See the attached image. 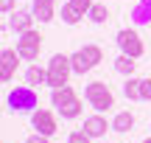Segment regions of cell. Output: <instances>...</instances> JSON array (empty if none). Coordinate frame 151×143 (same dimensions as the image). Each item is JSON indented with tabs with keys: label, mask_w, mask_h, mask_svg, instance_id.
Here are the masks:
<instances>
[{
	"label": "cell",
	"mask_w": 151,
	"mask_h": 143,
	"mask_svg": "<svg viewBox=\"0 0 151 143\" xmlns=\"http://www.w3.org/2000/svg\"><path fill=\"white\" fill-rule=\"evenodd\" d=\"M81 17H84V14H81V11L76 9L73 3H65V6H62V20H65L67 25H76V22H78Z\"/></svg>",
	"instance_id": "cell-18"
},
{
	"label": "cell",
	"mask_w": 151,
	"mask_h": 143,
	"mask_svg": "<svg viewBox=\"0 0 151 143\" xmlns=\"http://www.w3.org/2000/svg\"><path fill=\"white\" fill-rule=\"evenodd\" d=\"M143 143H151V138H146V140H143Z\"/></svg>",
	"instance_id": "cell-28"
},
{
	"label": "cell",
	"mask_w": 151,
	"mask_h": 143,
	"mask_svg": "<svg viewBox=\"0 0 151 143\" xmlns=\"http://www.w3.org/2000/svg\"><path fill=\"white\" fill-rule=\"evenodd\" d=\"M140 95L143 101H151V79H140Z\"/></svg>",
	"instance_id": "cell-22"
},
{
	"label": "cell",
	"mask_w": 151,
	"mask_h": 143,
	"mask_svg": "<svg viewBox=\"0 0 151 143\" xmlns=\"http://www.w3.org/2000/svg\"><path fill=\"white\" fill-rule=\"evenodd\" d=\"M39 51H42V37H39L34 28L17 37V53H20V59L34 62V59L39 56Z\"/></svg>",
	"instance_id": "cell-4"
},
{
	"label": "cell",
	"mask_w": 151,
	"mask_h": 143,
	"mask_svg": "<svg viewBox=\"0 0 151 143\" xmlns=\"http://www.w3.org/2000/svg\"><path fill=\"white\" fill-rule=\"evenodd\" d=\"M132 126H134V115H132L129 110L118 112V115L112 118V129L115 132H132Z\"/></svg>",
	"instance_id": "cell-13"
},
{
	"label": "cell",
	"mask_w": 151,
	"mask_h": 143,
	"mask_svg": "<svg viewBox=\"0 0 151 143\" xmlns=\"http://www.w3.org/2000/svg\"><path fill=\"white\" fill-rule=\"evenodd\" d=\"M140 3H146V6H148V9H151V0H140Z\"/></svg>",
	"instance_id": "cell-27"
},
{
	"label": "cell",
	"mask_w": 151,
	"mask_h": 143,
	"mask_svg": "<svg viewBox=\"0 0 151 143\" xmlns=\"http://www.w3.org/2000/svg\"><path fill=\"white\" fill-rule=\"evenodd\" d=\"M31 11L39 22H50L56 17V0H34Z\"/></svg>",
	"instance_id": "cell-8"
},
{
	"label": "cell",
	"mask_w": 151,
	"mask_h": 143,
	"mask_svg": "<svg viewBox=\"0 0 151 143\" xmlns=\"http://www.w3.org/2000/svg\"><path fill=\"white\" fill-rule=\"evenodd\" d=\"M70 73H73V62H70V56H65V53H53V56H50V62H48V87H50V90L65 87L67 79H70Z\"/></svg>",
	"instance_id": "cell-2"
},
{
	"label": "cell",
	"mask_w": 151,
	"mask_h": 143,
	"mask_svg": "<svg viewBox=\"0 0 151 143\" xmlns=\"http://www.w3.org/2000/svg\"><path fill=\"white\" fill-rule=\"evenodd\" d=\"M39 104L37 98V87H14L9 95H6V107H9L11 112H34Z\"/></svg>",
	"instance_id": "cell-1"
},
{
	"label": "cell",
	"mask_w": 151,
	"mask_h": 143,
	"mask_svg": "<svg viewBox=\"0 0 151 143\" xmlns=\"http://www.w3.org/2000/svg\"><path fill=\"white\" fill-rule=\"evenodd\" d=\"M118 48H120V53H126V56H132V59H140L143 56V39H140V34L137 31H132V28H123V31H118Z\"/></svg>",
	"instance_id": "cell-5"
},
{
	"label": "cell",
	"mask_w": 151,
	"mask_h": 143,
	"mask_svg": "<svg viewBox=\"0 0 151 143\" xmlns=\"http://www.w3.org/2000/svg\"><path fill=\"white\" fill-rule=\"evenodd\" d=\"M34 11H14L11 14V28H14L17 34H25V31H31V25H34Z\"/></svg>",
	"instance_id": "cell-9"
},
{
	"label": "cell",
	"mask_w": 151,
	"mask_h": 143,
	"mask_svg": "<svg viewBox=\"0 0 151 143\" xmlns=\"http://www.w3.org/2000/svg\"><path fill=\"white\" fill-rule=\"evenodd\" d=\"M106 129H112V126H106V118H101V115H92V118L84 121V132L90 135V138H104Z\"/></svg>",
	"instance_id": "cell-10"
},
{
	"label": "cell",
	"mask_w": 151,
	"mask_h": 143,
	"mask_svg": "<svg viewBox=\"0 0 151 143\" xmlns=\"http://www.w3.org/2000/svg\"><path fill=\"white\" fill-rule=\"evenodd\" d=\"M81 107H84V104H81V98H73L70 104H65L62 110H56V112H59L62 118H67V121H73V118L81 115Z\"/></svg>",
	"instance_id": "cell-16"
},
{
	"label": "cell",
	"mask_w": 151,
	"mask_h": 143,
	"mask_svg": "<svg viewBox=\"0 0 151 143\" xmlns=\"http://www.w3.org/2000/svg\"><path fill=\"white\" fill-rule=\"evenodd\" d=\"M70 62H73V73H81V76H84V73L92 70V65L84 59V53H81V51H76V53L70 56Z\"/></svg>",
	"instance_id": "cell-17"
},
{
	"label": "cell",
	"mask_w": 151,
	"mask_h": 143,
	"mask_svg": "<svg viewBox=\"0 0 151 143\" xmlns=\"http://www.w3.org/2000/svg\"><path fill=\"white\" fill-rule=\"evenodd\" d=\"M67 143H90V135H87L84 129H81V132H70Z\"/></svg>",
	"instance_id": "cell-24"
},
{
	"label": "cell",
	"mask_w": 151,
	"mask_h": 143,
	"mask_svg": "<svg viewBox=\"0 0 151 143\" xmlns=\"http://www.w3.org/2000/svg\"><path fill=\"white\" fill-rule=\"evenodd\" d=\"M134 67H137V62L132 59V56H126V53H120L118 59H115V70H118L120 76H126V79L134 73Z\"/></svg>",
	"instance_id": "cell-14"
},
{
	"label": "cell",
	"mask_w": 151,
	"mask_h": 143,
	"mask_svg": "<svg viewBox=\"0 0 151 143\" xmlns=\"http://www.w3.org/2000/svg\"><path fill=\"white\" fill-rule=\"evenodd\" d=\"M17 62H20L17 48H3V53H0V79H3L6 84H9L11 76L17 73Z\"/></svg>",
	"instance_id": "cell-7"
},
{
	"label": "cell",
	"mask_w": 151,
	"mask_h": 143,
	"mask_svg": "<svg viewBox=\"0 0 151 143\" xmlns=\"http://www.w3.org/2000/svg\"><path fill=\"white\" fill-rule=\"evenodd\" d=\"M25 82L31 84V87H42V84H48V67L31 65V67L25 70Z\"/></svg>",
	"instance_id": "cell-12"
},
{
	"label": "cell",
	"mask_w": 151,
	"mask_h": 143,
	"mask_svg": "<svg viewBox=\"0 0 151 143\" xmlns=\"http://www.w3.org/2000/svg\"><path fill=\"white\" fill-rule=\"evenodd\" d=\"M123 95L129 101H143V95H140V79H126V84H123Z\"/></svg>",
	"instance_id": "cell-15"
},
{
	"label": "cell",
	"mask_w": 151,
	"mask_h": 143,
	"mask_svg": "<svg viewBox=\"0 0 151 143\" xmlns=\"http://www.w3.org/2000/svg\"><path fill=\"white\" fill-rule=\"evenodd\" d=\"M84 98L90 101V107H92V110H98V112H106V110H112V107H115V95H112V90H109L104 82L87 84Z\"/></svg>",
	"instance_id": "cell-3"
},
{
	"label": "cell",
	"mask_w": 151,
	"mask_h": 143,
	"mask_svg": "<svg viewBox=\"0 0 151 143\" xmlns=\"http://www.w3.org/2000/svg\"><path fill=\"white\" fill-rule=\"evenodd\" d=\"M87 17H90L92 22H98V25H101V22H106V20H109V9H106L104 3H95V6L90 9V14H87Z\"/></svg>",
	"instance_id": "cell-20"
},
{
	"label": "cell",
	"mask_w": 151,
	"mask_h": 143,
	"mask_svg": "<svg viewBox=\"0 0 151 143\" xmlns=\"http://www.w3.org/2000/svg\"><path fill=\"white\" fill-rule=\"evenodd\" d=\"M134 20H137V22H151V9H148L146 3H140V6L134 9Z\"/></svg>",
	"instance_id": "cell-21"
},
{
	"label": "cell",
	"mask_w": 151,
	"mask_h": 143,
	"mask_svg": "<svg viewBox=\"0 0 151 143\" xmlns=\"http://www.w3.org/2000/svg\"><path fill=\"white\" fill-rule=\"evenodd\" d=\"M25 143H48V138H45V135H31Z\"/></svg>",
	"instance_id": "cell-26"
},
{
	"label": "cell",
	"mask_w": 151,
	"mask_h": 143,
	"mask_svg": "<svg viewBox=\"0 0 151 143\" xmlns=\"http://www.w3.org/2000/svg\"><path fill=\"white\" fill-rule=\"evenodd\" d=\"M70 3H73V6H76L78 11H81V14H90V9L95 6L92 0H70Z\"/></svg>",
	"instance_id": "cell-23"
},
{
	"label": "cell",
	"mask_w": 151,
	"mask_h": 143,
	"mask_svg": "<svg viewBox=\"0 0 151 143\" xmlns=\"http://www.w3.org/2000/svg\"><path fill=\"white\" fill-rule=\"evenodd\" d=\"M81 53H84V59H87V62H90V65H92V67H95V65H98V62H101V59H104V51H101V48H98V45H84V48H81Z\"/></svg>",
	"instance_id": "cell-19"
},
{
	"label": "cell",
	"mask_w": 151,
	"mask_h": 143,
	"mask_svg": "<svg viewBox=\"0 0 151 143\" xmlns=\"http://www.w3.org/2000/svg\"><path fill=\"white\" fill-rule=\"evenodd\" d=\"M0 9L3 14H14V0H0Z\"/></svg>",
	"instance_id": "cell-25"
},
{
	"label": "cell",
	"mask_w": 151,
	"mask_h": 143,
	"mask_svg": "<svg viewBox=\"0 0 151 143\" xmlns=\"http://www.w3.org/2000/svg\"><path fill=\"white\" fill-rule=\"evenodd\" d=\"M73 98H78V95L73 93V87H70V84H65V87H56L53 93H50V104H53L56 110H62L65 104H70Z\"/></svg>",
	"instance_id": "cell-11"
},
{
	"label": "cell",
	"mask_w": 151,
	"mask_h": 143,
	"mask_svg": "<svg viewBox=\"0 0 151 143\" xmlns=\"http://www.w3.org/2000/svg\"><path fill=\"white\" fill-rule=\"evenodd\" d=\"M31 124H34V129H37V135H45V138L56 135V118L50 115L48 110H34L31 112Z\"/></svg>",
	"instance_id": "cell-6"
}]
</instances>
